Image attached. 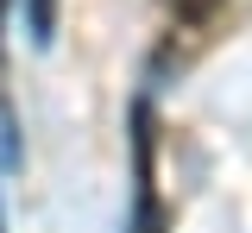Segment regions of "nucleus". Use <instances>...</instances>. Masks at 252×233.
<instances>
[{
  "label": "nucleus",
  "instance_id": "1",
  "mask_svg": "<svg viewBox=\"0 0 252 233\" xmlns=\"http://www.w3.org/2000/svg\"><path fill=\"white\" fill-rule=\"evenodd\" d=\"M132 158H139V214L132 233H164V208H158V183H152V158H158V120L152 107H132Z\"/></svg>",
  "mask_w": 252,
  "mask_h": 233
},
{
  "label": "nucleus",
  "instance_id": "2",
  "mask_svg": "<svg viewBox=\"0 0 252 233\" xmlns=\"http://www.w3.org/2000/svg\"><path fill=\"white\" fill-rule=\"evenodd\" d=\"M164 6H170V13H177L183 26H208V19H215L227 0H164Z\"/></svg>",
  "mask_w": 252,
  "mask_h": 233
},
{
  "label": "nucleus",
  "instance_id": "3",
  "mask_svg": "<svg viewBox=\"0 0 252 233\" xmlns=\"http://www.w3.org/2000/svg\"><path fill=\"white\" fill-rule=\"evenodd\" d=\"M57 32V0H32V44H51Z\"/></svg>",
  "mask_w": 252,
  "mask_h": 233
},
{
  "label": "nucleus",
  "instance_id": "4",
  "mask_svg": "<svg viewBox=\"0 0 252 233\" xmlns=\"http://www.w3.org/2000/svg\"><path fill=\"white\" fill-rule=\"evenodd\" d=\"M0 233H6V227H0Z\"/></svg>",
  "mask_w": 252,
  "mask_h": 233
}]
</instances>
